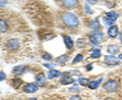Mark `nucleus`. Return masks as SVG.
Listing matches in <instances>:
<instances>
[{
	"instance_id": "obj_8",
	"label": "nucleus",
	"mask_w": 122,
	"mask_h": 100,
	"mask_svg": "<svg viewBox=\"0 0 122 100\" xmlns=\"http://www.w3.org/2000/svg\"><path fill=\"white\" fill-rule=\"evenodd\" d=\"M61 3H62L63 6L71 8V7H74L75 5H77L78 1L77 0H63V1H61Z\"/></svg>"
},
{
	"instance_id": "obj_5",
	"label": "nucleus",
	"mask_w": 122,
	"mask_h": 100,
	"mask_svg": "<svg viewBox=\"0 0 122 100\" xmlns=\"http://www.w3.org/2000/svg\"><path fill=\"white\" fill-rule=\"evenodd\" d=\"M7 48L9 50H16L18 47H20V40L18 39H10L7 41Z\"/></svg>"
},
{
	"instance_id": "obj_17",
	"label": "nucleus",
	"mask_w": 122,
	"mask_h": 100,
	"mask_svg": "<svg viewBox=\"0 0 122 100\" xmlns=\"http://www.w3.org/2000/svg\"><path fill=\"white\" fill-rule=\"evenodd\" d=\"M60 83H61V85H68V84L74 83V79L70 78V77H62Z\"/></svg>"
},
{
	"instance_id": "obj_3",
	"label": "nucleus",
	"mask_w": 122,
	"mask_h": 100,
	"mask_svg": "<svg viewBox=\"0 0 122 100\" xmlns=\"http://www.w3.org/2000/svg\"><path fill=\"white\" fill-rule=\"evenodd\" d=\"M103 38H104V34L98 31V32H94L93 34L90 35V41H91L92 44L98 45L103 41Z\"/></svg>"
},
{
	"instance_id": "obj_35",
	"label": "nucleus",
	"mask_w": 122,
	"mask_h": 100,
	"mask_svg": "<svg viewBox=\"0 0 122 100\" xmlns=\"http://www.w3.org/2000/svg\"><path fill=\"white\" fill-rule=\"evenodd\" d=\"M118 58H119V59H122V54H119V56H118Z\"/></svg>"
},
{
	"instance_id": "obj_26",
	"label": "nucleus",
	"mask_w": 122,
	"mask_h": 100,
	"mask_svg": "<svg viewBox=\"0 0 122 100\" xmlns=\"http://www.w3.org/2000/svg\"><path fill=\"white\" fill-rule=\"evenodd\" d=\"M42 58L45 59V60H51L53 58V56L50 54V53H45V54L42 55Z\"/></svg>"
},
{
	"instance_id": "obj_12",
	"label": "nucleus",
	"mask_w": 122,
	"mask_h": 100,
	"mask_svg": "<svg viewBox=\"0 0 122 100\" xmlns=\"http://www.w3.org/2000/svg\"><path fill=\"white\" fill-rule=\"evenodd\" d=\"M107 52L110 53V54H116V53L119 52V47L115 44L109 45L108 47H107Z\"/></svg>"
},
{
	"instance_id": "obj_24",
	"label": "nucleus",
	"mask_w": 122,
	"mask_h": 100,
	"mask_svg": "<svg viewBox=\"0 0 122 100\" xmlns=\"http://www.w3.org/2000/svg\"><path fill=\"white\" fill-rule=\"evenodd\" d=\"M83 59V56L81 55V54H77L75 57H74V59H73V61H72V63L73 64H75V63H77V62H79V61H81Z\"/></svg>"
},
{
	"instance_id": "obj_29",
	"label": "nucleus",
	"mask_w": 122,
	"mask_h": 100,
	"mask_svg": "<svg viewBox=\"0 0 122 100\" xmlns=\"http://www.w3.org/2000/svg\"><path fill=\"white\" fill-rule=\"evenodd\" d=\"M5 78H6V75L3 72H0V81L5 80Z\"/></svg>"
},
{
	"instance_id": "obj_19",
	"label": "nucleus",
	"mask_w": 122,
	"mask_h": 100,
	"mask_svg": "<svg viewBox=\"0 0 122 100\" xmlns=\"http://www.w3.org/2000/svg\"><path fill=\"white\" fill-rule=\"evenodd\" d=\"M100 56H101V50L99 48L94 49L93 51H92V53H91V57H92V58H99Z\"/></svg>"
},
{
	"instance_id": "obj_31",
	"label": "nucleus",
	"mask_w": 122,
	"mask_h": 100,
	"mask_svg": "<svg viewBox=\"0 0 122 100\" xmlns=\"http://www.w3.org/2000/svg\"><path fill=\"white\" fill-rule=\"evenodd\" d=\"M69 92H78V88L77 87H74V88H70Z\"/></svg>"
},
{
	"instance_id": "obj_36",
	"label": "nucleus",
	"mask_w": 122,
	"mask_h": 100,
	"mask_svg": "<svg viewBox=\"0 0 122 100\" xmlns=\"http://www.w3.org/2000/svg\"><path fill=\"white\" fill-rule=\"evenodd\" d=\"M28 100H38V99H36V98H29Z\"/></svg>"
},
{
	"instance_id": "obj_21",
	"label": "nucleus",
	"mask_w": 122,
	"mask_h": 100,
	"mask_svg": "<svg viewBox=\"0 0 122 100\" xmlns=\"http://www.w3.org/2000/svg\"><path fill=\"white\" fill-rule=\"evenodd\" d=\"M68 59L69 58H68L67 55H61L57 58V63H65Z\"/></svg>"
},
{
	"instance_id": "obj_27",
	"label": "nucleus",
	"mask_w": 122,
	"mask_h": 100,
	"mask_svg": "<svg viewBox=\"0 0 122 100\" xmlns=\"http://www.w3.org/2000/svg\"><path fill=\"white\" fill-rule=\"evenodd\" d=\"M85 9H86V12L87 14H92V13H93V11H92V9L89 7V4H87V3H85Z\"/></svg>"
},
{
	"instance_id": "obj_10",
	"label": "nucleus",
	"mask_w": 122,
	"mask_h": 100,
	"mask_svg": "<svg viewBox=\"0 0 122 100\" xmlns=\"http://www.w3.org/2000/svg\"><path fill=\"white\" fill-rule=\"evenodd\" d=\"M25 71V65H17V67H13L12 72L15 76H20L21 74H24Z\"/></svg>"
},
{
	"instance_id": "obj_11",
	"label": "nucleus",
	"mask_w": 122,
	"mask_h": 100,
	"mask_svg": "<svg viewBox=\"0 0 122 100\" xmlns=\"http://www.w3.org/2000/svg\"><path fill=\"white\" fill-rule=\"evenodd\" d=\"M102 81H103V78H100V79L97 80V81H93V82H90V84L87 85V87H89L90 89H92V90H95V89H97V88L101 85Z\"/></svg>"
},
{
	"instance_id": "obj_1",
	"label": "nucleus",
	"mask_w": 122,
	"mask_h": 100,
	"mask_svg": "<svg viewBox=\"0 0 122 100\" xmlns=\"http://www.w3.org/2000/svg\"><path fill=\"white\" fill-rule=\"evenodd\" d=\"M62 22L69 28H76L79 25L78 17L72 12H64L62 14Z\"/></svg>"
},
{
	"instance_id": "obj_34",
	"label": "nucleus",
	"mask_w": 122,
	"mask_h": 100,
	"mask_svg": "<svg viewBox=\"0 0 122 100\" xmlns=\"http://www.w3.org/2000/svg\"><path fill=\"white\" fill-rule=\"evenodd\" d=\"M87 3H91V4H96L97 1H87Z\"/></svg>"
},
{
	"instance_id": "obj_32",
	"label": "nucleus",
	"mask_w": 122,
	"mask_h": 100,
	"mask_svg": "<svg viewBox=\"0 0 122 100\" xmlns=\"http://www.w3.org/2000/svg\"><path fill=\"white\" fill-rule=\"evenodd\" d=\"M92 67H93V64H87L86 68V71H89V72H90V71L92 70Z\"/></svg>"
},
{
	"instance_id": "obj_33",
	"label": "nucleus",
	"mask_w": 122,
	"mask_h": 100,
	"mask_svg": "<svg viewBox=\"0 0 122 100\" xmlns=\"http://www.w3.org/2000/svg\"><path fill=\"white\" fill-rule=\"evenodd\" d=\"M6 3H7L6 1H0V6H4Z\"/></svg>"
},
{
	"instance_id": "obj_9",
	"label": "nucleus",
	"mask_w": 122,
	"mask_h": 100,
	"mask_svg": "<svg viewBox=\"0 0 122 100\" xmlns=\"http://www.w3.org/2000/svg\"><path fill=\"white\" fill-rule=\"evenodd\" d=\"M108 35L110 38H115L118 36V28L116 26H112L108 29Z\"/></svg>"
},
{
	"instance_id": "obj_14",
	"label": "nucleus",
	"mask_w": 122,
	"mask_h": 100,
	"mask_svg": "<svg viewBox=\"0 0 122 100\" xmlns=\"http://www.w3.org/2000/svg\"><path fill=\"white\" fill-rule=\"evenodd\" d=\"M90 28L98 32V30L100 29V22H99L98 18H95V20H93L90 22Z\"/></svg>"
},
{
	"instance_id": "obj_25",
	"label": "nucleus",
	"mask_w": 122,
	"mask_h": 100,
	"mask_svg": "<svg viewBox=\"0 0 122 100\" xmlns=\"http://www.w3.org/2000/svg\"><path fill=\"white\" fill-rule=\"evenodd\" d=\"M103 22H104V24H105L106 26H108L109 28H110V27H112V26H113V22H114L110 21L109 18H107V17H104V20H103Z\"/></svg>"
},
{
	"instance_id": "obj_18",
	"label": "nucleus",
	"mask_w": 122,
	"mask_h": 100,
	"mask_svg": "<svg viewBox=\"0 0 122 100\" xmlns=\"http://www.w3.org/2000/svg\"><path fill=\"white\" fill-rule=\"evenodd\" d=\"M7 30H8V25L6 21L0 20V33H6Z\"/></svg>"
},
{
	"instance_id": "obj_6",
	"label": "nucleus",
	"mask_w": 122,
	"mask_h": 100,
	"mask_svg": "<svg viewBox=\"0 0 122 100\" xmlns=\"http://www.w3.org/2000/svg\"><path fill=\"white\" fill-rule=\"evenodd\" d=\"M37 90H38V86L37 84H34V83H29L24 87V91L25 93H35Z\"/></svg>"
},
{
	"instance_id": "obj_4",
	"label": "nucleus",
	"mask_w": 122,
	"mask_h": 100,
	"mask_svg": "<svg viewBox=\"0 0 122 100\" xmlns=\"http://www.w3.org/2000/svg\"><path fill=\"white\" fill-rule=\"evenodd\" d=\"M104 62L108 65H117L119 64V60L113 55H106L104 57Z\"/></svg>"
},
{
	"instance_id": "obj_22",
	"label": "nucleus",
	"mask_w": 122,
	"mask_h": 100,
	"mask_svg": "<svg viewBox=\"0 0 122 100\" xmlns=\"http://www.w3.org/2000/svg\"><path fill=\"white\" fill-rule=\"evenodd\" d=\"M77 81H78L79 85H81V86H87L90 84V81L86 78H78Z\"/></svg>"
},
{
	"instance_id": "obj_23",
	"label": "nucleus",
	"mask_w": 122,
	"mask_h": 100,
	"mask_svg": "<svg viewBox=\"0 0 122 100\" xmlns=\"http://www.w3.org/2000/svg\"><path fill=\"white\" fill-rule=\"evenodd\" d=\"M12 84H13V87L14 88H18V87L20 86V84H21V80L15 78V79L12 80Z\"/></svg>"
},
{
	"instance_id": "obj_7",
	"label": "nucleus",
	"mask_w": 122,
	"mask_h": 100,
	"mask_svg": "<svg viewBox=\"0 0 122 100\" xmlns=\"http://www.w3.org/2000/svg\"><path fill=\"white\" fill-rule=\"evenodd\" d=\"M36 83L39 86H45L46 84V76L44 72H39L36 76Z\"/></svg>"
},
{
	"instance_id": "obj_15",
	"label": "nucleus",
	"mask_w": 122,
	"mask_h": 100,
	"mask_svg": "<svg viewBox=\"0 0 122 100\" xmlns=\"http://www.w3.org/2000/svg\"><path fill=\"white\" fill-rule=\"evenodd\" d=\"M63 40H64V43H65V46L68 49H72L73 47V41L69 36H64L63 37Z\"/></svg>"
},
{
	"instance_id": "obj_30",
	"label": "nucleus",
	"mask_w": 122,
	"mask_h": 100,
	"mask_svg": "<svg viewBox=\"0 0 122 100\" xmlns=\"http://www.w3.org/2000/svg\"><path fill=\"white\" fill-rule=\"evenodd\" d=\"M44 67H47V68H54V64L46 63V64H44Z\"/></svg>"
},
{
	"instance_id": "obj_28",
	"label": "nucleus",
	"mask_w": 122,
	"mask_h": 100,
	"mask_svg": "<svg viewBox=\"0 0 122 100\" xmlns=\"http://www.w3.org/2000/svg\"><path fill=\"white\" fill-rule=\"evenodd\" d=\"M69 100H81V98L78 95H73V96H71Z\"/></svg>"
},
{
	"instance_id": "obj_38",
	"label": "nucleus",
	"mask_w": 122,
	"mask_h": 100,
	"mask_svg": "<svg viewBox=\"0 0 122 100\" xmlns=\"http://www.w3.org/2000/svg\"><path fill=\"white\" fill-rule=\"evenodd\" d=\"M119 37H120V41H121V44H122V35H120Z\"/></svg>"
},
{
	"instance_id": "obj_37",
	"label": "nucleus",
	"mask_w": 122,
	"mask_h": 100,
	"mask_svg": "<svg viewBox=\"0 0 122 100\" xmlns=\"http://www.w3.org/2000/svg\"><path fill=\"white\" fill-rule=\"evenodd\" d=\"M105 100H114V99L113 98H106Z\"/></svg>"
},
{
	"instance_id": "obj_13",
	"label": "nucleus",
	"mask_w": 122,
	"mask_h": 100,
	"mask_svg": "<svg viewBox=\"0 0 122 100\" xmlns=\"http://www.w3.org/2000/svg\"><path fill=\"white\" fill-rule=\"evenodd\" d=\"M61 75V72L59 71H56V70H50L48 72V74H47V77L49 79H54V78H57V77H60Z\"/></svg>"
},
{
	"instance_id": "obj_2",
	"label": "nucleus",
	"mask_w": 122,
	"mask_h": 100,
	"mask_svg": "<svg viewBox=\"0 0 122 100\" xmlns=\"http://www.w3.org/2000/svg\"><path fill=\"white\" fill-rule=\"evenodd\" d=\"M118 89V83L115 80H108L104 84V90L108 93H114Z\"/></svg>"
},
{
	"instance_id": "obj_20",
	"label": "nucleus",
	"mask_w": 122,
	"mask_h": 100,
	"mask_svg": "<svg viewBox=\"0 0 122 100\" xmlns=\"http://www.w3.org/2000/svg\"><path fill=\"white\" fill-rule=\"evenodd\" d=\"M76 45H77L78 48H83V47H86V42L83 38H81V39H77V41H76Z\"/></svg>"
},
{
	"instance_id": "obj_16",
	"label": "nucleus",
	"mask_w": 122,
	"mask_h": 100,
	"mask_svg": "<svg viewBox=\"0 0 122 100\" xmlns=\"http://www.w3.org/2000/svg\"><path fill=\"white\" fill-rule=\"evenodd\" d=\"M107 18H109L110 21H112V22H115L117 20V17H118V13L115 12V11H108V12L106 13V17Z\"/></svg>"
}]
</instances>
